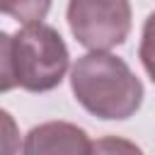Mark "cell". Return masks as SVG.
Returning <instances> with one entry per match:
<instances>
[{"label": "cell", "instance_id": "obj_1", "mask_svg": "<svg viewBox=\"0 0 155 155\" xmlns=\"http://www.w3.org/2000/svg\"><path fill=\"white\" fill-rule=\"evenodd\" d=\"M70 65L63 36L44 24H22L15 34H0L2 92L22 87L27 92H48L61 85Z\"/></svg>", "mask_w": 155, "mask_h": 155}, {"label": "cell", "instance_id": "obj_2", "mask_svg": "<svg viewBox=\"0 0 155 155\" xmlns=\"http://www.w3.org/2000/svg\"><path fill=\"white\" fill-rule=\"evenodd\" d=\"M75 99L97 119L121 121L138 111L143 82L114 53H85L70 68Z\"/></svg>", "mask_w": 155, "mask_h": 155}, {"label": "cell", "instance_id": "obj_3", "mask_svg": "<svg viewBox=\"0 0 155 155\" xmlns=\"http://www.w3.org/2000/svg\"><path fill=\"white\" fill-rule=\"evenodd\" d=\"M65 15L75 41L90 53H109L131 31V5L126 0H73Z\"/></svg>", "mask_w": 155, "mask_h": 155}, {"label": "cell", "instance_id": "obj_4", "mask_svg": "<svg viewBox=\"0 0 155 155\" xmlns=\"http://www.w3.org/2000/svg\"><path fill=\"white\" fill-rule=\"evenodd\" d=\"M92 140L70 121H46L24 136L22 155H90Z\"/></svg>", "mask_w": 155, "mask_h": 155}, {"label": "cell", "instance_id": "obj_5", "mask_svg": "<svg viewBox=\"0 0 155 155\" xmlns=\"http://www.w3.org/2000/svg\"><path fill=\"white\" fill-rule=\"evenodd\" d=\"M138 56H140V63H143L145 73H148L150 80L155 82V12H150L148 19H145V24H143Z\"/></svg>", "mask_w": 155, "mask_h": 155}, {"label": "cell", "instance_id": "obj_6", "mask_svg": "<svg viewBox=\"0 0 155 155\" xmlns=\"http://www.w3.org/2000/svg\"><path fill=\"white\" fill-rule=\"evenodd\" d=\"M90 155H143V150L121 136H104L92 140V153Z\"/></svg>", "mask_w": 155, "mask_h": 155}]
</instances>
